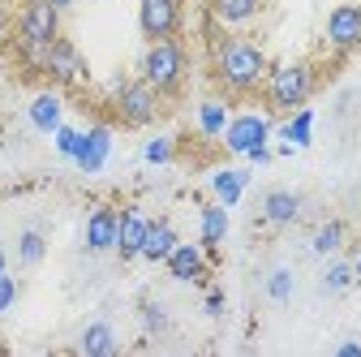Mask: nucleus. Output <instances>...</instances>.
Here are the masks:
<instances>
[{"label":"nucleus","instance_id":"5","mask_svg":"<svg viewBox=\"0 0 361 357\" xmlns=\"http://www.w3.org/2000/svg\"><path fill=\"white\" fill-rule=\"evenodd\" d=\"M61 35V9L52 0H22L18 5V39L22 43H52Z\"/></svg>","mask_w":361,"mask_h":357},{"label":"nucleus","instance_id":"4","mask_svg":"<svg viewBox=\"0 0 361 357\" xmlns=\"http://www.w3.org/2000/svg\"><path fill=\"white\" fill-rule=\"evenodd\" d=\"M159 91L151 82H121L116 86V95H112V108H116V116L125 121V125H151V121H159Z\"/></svg>","mask_w":361,"mask_h":357},{"label":"nucleus","instance_id":"19","mask_svg":"<svg viewBox=\"0 0 361 357\" xmlns=\"http://www.w3.org/2000/svg\"><path fill=\"white\" fill-rule=\"evenodd\" d=\"M245 186H250V172H245V168H219V172L211 176V194H215V202H224V207H237L241 194H245Z\"/></svg>","mask_w":361,"mask_h":357},{"label":"nucleus","instance_id":"26","mask_svg":"<svg viewBox=\"0 0 361 357\" xmlns=\"http://www.w3.org/2000/svg\"><path fill=\"white\" fill-rule=\"evenodd\" d=\"M142 327H147V336H164L172 327V315L164 301H142Z\"/></svg>","mask_w":361,"mask_h":357},{"label":"nucleus","instance_id":"14","mask_svg":"<svg viewBox=\"0 0 361 357\" xmlns=\"http://www.w3.org/2000/svg\"><path fill=\"white\" fill-rule=\"evenodd\" d=\"M108 151H112V129H108V125H90V129L82 133V147H78L73 164H78L82 172H99V168L108 164Z\"/></svg>","mask_w":361,"mask_h":357},{"label":"nucleus","instance_id":"23","mask_svg":"<svg viewBox=\"0 0 361 357\" xmlns=\"http://www.w3.org/2000/svg\"><path fill=\"white\" fill-rule=\"evenodd\" d=\"M344 237H348V229L340 224V219H323V224L314 229V237H310V250L319 258H331V254L344 250Z\"/></svg>","mask_w":361,"mask_h":357},{"label":"nucleus","instance_id":"22","mask_svg":"<svg viewBox=\"0 0 361 357\" xmlns=\"http://www.w3.org/2000/svg\"><path fill=\"white\" fill-rule=\"evenodd\" d=\"M228 104L224 99H202L198 104V133L202 138H224V129H228Z\"/></svg>","mask_w":361,"mask_h":357},{"label":"nucleus","instance_id":"20","mask_svg":"<svg viewBox=\"0 0 361 357\" xmlns=\"http://www.w3.org/2000/svg\"><path fill=\"white\" fill-rule=\"evenodd\" d=\"M198 233H202V250H215L224 237H228V207H224V202L202 207V215H198Z\"/></svg>","mask_w":361,"mask_h":357},{"label":"nucleus","instance_id":"10","mask_svg":"<svg viewBox=\"0 0 361 357\" xmlns=\"http://www.w3.org/2000/svg\"><path fill=\"white\" fill-rule=\"evenodd\" d=\"M327 43L340 52L361 48V5H336L327 13Z\"/></svg>","mask_w":361,"mask_h":357},{"label":"nucleus","instance_id":"13","mask_svg":"<svg viewBox=\"0 0 361 357\" xmlns=\"http://www.w3.org/2000/svg\"><path fill=\"white\" fill-rule=\"evenodd\" d=\"M301 194H293V190H267L262 194V219H267V224L271 229H288V224H297V219H301Z\"/></svg>","mask_w":361,"mask_h":357},{"label":"nucleus","instance_id":"18","mask_svg":"<svg viewBox=\"0 0 361 357\" xmlns=\"http://www.w3.org/2000/svg\"><path fill=\"white\" fill-rule=\"evenodd\" d=\"M176 229L168 224V219H151L147 224V241H142V254L138 258H147V262H164L172 250H176Z\"/></svg>","mask_w":361,"mask_h":357},{"label":"nucleus","instance_id":"7","mask_svg":"<svg viewBox=\"0 0 361 357\" xmlns=\"http://www.w3.org/2000/svg\"><path fill=\"white\" fill-rule=\"evenodd\" d=\"M267 138H271V121L262 112H237V116H228V129H224V147L233 155H250V151L267 147Z\"/></svg>","mask_w":361,"mask_h":357},{"label":"nucleus","instance_id":"29","mask_svg":"<svg viewBox=\"0 0 361 357\" xmlns=\"http://www.w3.org/2000/svg\"><path fill=\"white\" fill-rule=\"evenodd\" d=\"M78 147H82V133H78V129H69V125H61V129H56V151H61L65 159H73V155H78Z\"/></svg>","mask_w":361,"mask_h":357},{"label":"nucleus","instance_id":"17","mask_svg":"<svg viewBox=\"0 0 361 357\" xmlns=\"http://www.w3.org/2000/svg\"><path fill=\"white\" fill-rule=\"evenodd\" d=\"M78 353L82 357H112L116 353V332L108 319H90L78 336Z\"/></svg>","mask_w":361,"mask_h":357},{"label":"nucleus","instance_id":"30","mask_svg":"<svg viewBox=\"0 0 361 357\" xmlns=\"http://www.w3.org/2000/svg\"><path fill=\"white\" fill-rule=\"evenodd\" d=\"M13 301H18V280H13L9 272H0V315H5Z\"/></svg>","mask_w":361,"mask_h":357},{"label":"nucleus","instance_id":"8","mask_svg":"<svg viewBox=\"0 0 361 357\" xmlns=\"http://www.w3.org/2000/svg\"><path fill=\"white\" fill-rule=\"evenodd\" d=\"M180 0H138V26L147 39H172L180 30Z\"/></svg>","mask_w":361,"mask_h":357},{"label":"nucleus","instance_id":"34","mask_svg":"<svg viewBox=\"0 0 361 357\" xmlns=\"http://www.w3.org/2000/svg\"><path fill=\"white\" fill-rule=\"evenodd\" d=\"M0 272H9V250L0 246Z\"/></svg>","mask_w":361,"mask_h":357},{"label":"nucleus","instance_id":"32","mask_svg":"<svg viewBox=\"0 0 361 357\" xmlns=\"http://www.w3.org/2000/svg\"><path fill=\"white\" fill-rule=\"evenodd\" d=\"M336 357H361V344L357 340H344V344H336Z\"/></svg>","mask_w":361,"mask_h":357},{"label":"nucleus","instance_id":"9","mask_svg":"<svg viewBox=\"0 0 361 357\" xmlns=\"http://www.w3.org/2000/svg\"><path fill=\"white\" fill-rule=\"evenodd\" d=\"M116 219H121V211L108 207V202L90 207L86 229H82V246H86V254H108V250H116Z\"/></svg>","mask_w":361,"mask_h":357},{"label":"nucleus","instance_id":"3","mask_svg":"<svg viewBox=\"0 0 361 357\" xmlns=\"http://www.w3.org/2000/svg\"><path fill=\"white\" fill-rule=\"evenodd\" d=\"M262 95H267L271 108H280V112H297V108H305V99L314 95V65H305V61L276 65V69L267 73Z\"/></svg>","mask_w":361,"mask_h":357},{"label":"nucleus","instance_id":"11","mask_svg":"<svg viewBox=\"0 0 361 357\" xmlns=\"http://www.w3.org/2000/svg\"><path fill=\"white\" fill-rule=\"evenodd\" d=\"M147 224L151 215H142L138 207H125L121 219H116V258H138L142 254V241H147Z\"/></svg>","mask_w":361,"mask_h":357},{"label":"nucleus","instance_id":"35","mask_svg":"<svg viewBox=\"0 0 361 357\" xmlns=\"http://www.w3.org/2000/svg\"><path fill=\"white\" fill-rule=\"evenodd\" d=\"M353 272H357V280H361V246H357V254H353Z\"/></svg>","mask_w":361,"mask_h":357},{"label":"nucleus","instance_id":"16","mask_svg":"<svg viewBox=\"0 0 361 357\" xmlns=\"http://www.w3.org/2000/svg\"><path fill=\"white\" fill-rule=\"evenodd\" d=\"M207 9L224 30H237V26H250L262 13V0H207Z\"/></svg>","mask_w":361,"mask_h":357},{"label":"nucleus","instance_id":"15","mask_svg":"<svg viewBox=\"0 0 361 357\" xmlns=\"http://www.w3.org/2000/svg\"><path fill=\"white\" fill-rule=\"evenodd\" d=\"M26 116H30V125H35L39 133H56V129L65 125V99H61L56 91H39V95L30 99Z\"/></svg>","mask_w":361,"mask_h":357},{"label":"nucleus","instance_id":"21","mask_svg":"<svg viewBox=\"0 0 361 357\" xmlns=\"http://www.w3.org/2000/svg\"><path fill=\"white\" fill-rule=\"evenodd\" d=\"M319 284H323V293H327V297H340V293H348V289L357 284L353 262L331 254V258H327V267H323V280H319Z\"/></svg>","mask_w":361,"mask_h":357},{"label":"nucleus","instance_id":"31","mask_svg":"<svg viewBox=\"0 0 361 357\" xmlns=\"http://www.w3.org/2000/svg\"><path fill=\"white\" fill-rule=\"evenodd\" d=\"M207 315H211V319H219V315H224V293H219V289H215V293H207Z\"/></svg>","mask_w":361,"mask_h":357},{"label":"nucleus","instance_id":"12","mask_svg":"<svg viewBox=\"0 0 361 357\" xmlns=\"http://www.w3.org/2000/svg\"><path fill=\"white\" fill-rule=\"evenodd\" d=\"M164 267H168V276L180 280V284H202L207 280V254H202V246L176 241V250L164 258Z\"/></svg>","mask_w":361,"mask_h":357},{"label":"nucleus","instance_id":"6","mask_svg":"<svg viewBox=\"0 0 361 357\" xmlns=\"http://www.w3.org/2000/svg\"><path fill=\"white\" fill-rule=\"evenodd\" d=\"M39 73H48L52 82H65V86H73V82H82L86 78V61H82V52L73 48V39H52L48 48H43V61H39Z\"/></svg>","mask_w":361,"mask_h":357},{"label":"nucleus","instance_id":"33","mask_svg":"<svg viewBox=\"0 0 361 357\" xmlns=\"http://www.w3.org/2000/svg\"><path fill=\"white\" fill-rule=\"evenodd\" d=\"M245 159H254V164H267V159H271V147H258V151H250Z\"/></svg>","mask_w":361,"mask_h":357},{"label":"nucleus","instance_id":"24","mask_svg":"<svg viewBox=\"0 0 361 357\" xmlns=\"http://www.w3.org/2000/svg\"><path fill=\"white\" fill-rule=\"evenodd\" d=\"M43 258H48V237H43L39 229H22V237H18V262L22 267H39Z\"/></svg>","mask_w":361,"mask_h":357},{"label":"nucleus","instance_id":"36","mask_svg":"<svg viewBox=\"0 0 361 357\" xmlns=\"http://www.w3.org/2000/svg\"><path fill=\"white\" fill-rule=\"evenodd\" d=\"M52 5H56V9H61V13H65V9H69V5H78V0H52Z\"/></svg>","mask_w":361,"mask_h":357},{"label":"nucleus","instance_id":"28","mask_svg":"<svg viewBox=\"0 0 361 357\" xmlns=\"http://www.w3.org/2000/svg\"><path fill=\"white\" fill-rule=\"evenodd\" d=\"M172 155H176V143H172V138H151V143H147V151H142V159H147V164H168Z\"/></svg>","mask_w":361,"mask_h":357},{"label":"nucleus","instance_id":"2","mask_svg":"<svg viewBox=\"0 0 361 357\" xmlns=\"http://www.w3.org/2000/svg\"><path fill=\"white\" fill-rule=\"evenodd\" d=\"M185 48L180 39H151L147 52H142V82H151L159 95H176L180 82H185Z\"/></svg>","mask_w":361,"mask_h":357},{"label":"nucleus","instance_id":"1","mask_svg":"<svg viewBox=\"0 0 361 357\" xmlns=\"http://www.w3.org/2000/svg\"><path fill=\"white\" fill-rule=\"evenodd\" d=\"M211 73L228 95H258L267 86L271 65H267V52L254 39H241V35L228 30V35H219L215 48H211Z\"/></svg>","mask_w":361,"mask_h":357},{"label":"nucleus","instance_id":"27","mask_svg":"<svg viewBox=\"0 0 361 357\" xmlns=\"http://www.w3.org/2000/svg\"><path fill=\"white\" fill-rule=\"evenodd\" d=\"M293 284H297V276L288 272V267H276V272L267 276V297L276 301V305H284V301L293 297Z\"/></svg>","mask_w":361,"mask_h":357},{"label":"nucleus","instance_id":"25","mask_svg":"<svg viewBox=\"0 0 361 357\" xmlns=\"http://www.w3.org/2000/svg\"><path fill=\"white\" fill-rule=\"evenodd\" d=\"M310 125H314V112L310 108H297V116L288 125H280V138L293 143V147H310Z\"/></svg>","mask_w":361,"mask_h":357}]
</instances>
